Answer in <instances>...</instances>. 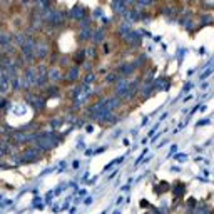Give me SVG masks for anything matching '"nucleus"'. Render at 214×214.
I'll use <instances>...</instances> for the list:
<instances>
[{"label": "nucleus", "instance_id": "f257e3e1", "mask_svg": "<svg viewBox=\"0 0 214 214\" xmlns=\"http://www.w3.org/2000/svg\"><path fill=\"white\" fill-rule=\"evenodd\" d=\"M47 52H49V47H47V44H42V42L35 44V55H37V57H45Z\"/></svg>", "mask_w": 214, "mask_h": 214}, {"label": "nucleus", "instance_id": "f03ea898", "mask_svg": "<svg viewBox=\"0 0 214 214\" xmlns=\"http://www.w3.org/2000/svg\"><path fill=\"white\" fill-rule=\"evenodd\" d=\"M37 151H32V149H30V151H27V152H24V154H22V161H27V162H29V161H34V159H37Z\"/></svg>", "mask_w": 214, "mask_h": 214}, {"label": "nucleus", "instance_id": "7ed1b4c3", "mask_svg": "<svg viewBox=\"0 0 214 214\" xmlns=\"http://www.w3.org/2000/svg\"><path fill=\"white\" fill-rule=\"evenodd\" d=\"M59 76H60L59 70H57V69H52V72H50V79H52V77H54V79H59Z\"/></svg>", "mask_w": 214, "mask_h": 214}, {"label": "nucleus", "instance_id": "20e7f679", "mask_svg": "<svg viewBox=\"0 0 214 214\" xmlns=\"http://www.w3.org/2000/svg\"><path fill=\"white\" fill-rule=\"evenodd\" d=\"M82 60H84V52H79L76 55V62H82Z\"/></svg>", "mask_w": 214, "mask_h": 214}, {"label": "nucleus", "instance_id": "39448f33", "mask_svg": "<svg viewBox=\"0 0 214 214\" xmlns=\"http://www.w3.org/2000/svg\"><path fill=\"white\" fill-rule=\"evenodd\" d=\"M82 9H79V7H76V9H74V17H82Z\"/></svg>", "mask_w": 214, "mask_h": 214}]
</instances>
